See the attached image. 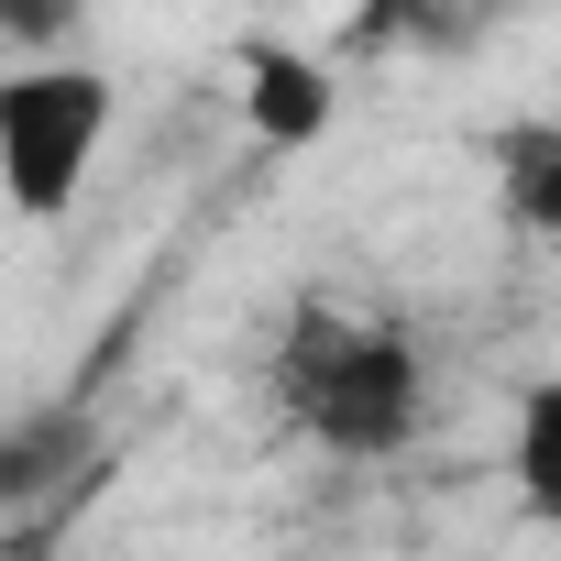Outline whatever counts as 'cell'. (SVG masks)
Instances as JSON below:
<instances>
[{
	"mask_svg": "<svg viewBox=\"0 0 561 561\" xmlns=\"http://www.w3.org/2000/svg\"><path fill=\"white\" fill-rule=\"evenodd\" d=\"M275 419H287L309 451L342 462H386L419 440L430 419V353L408 320L353 309V298H309L275 331Z\"/></svg>",
	"mask_w": 561,
	"mask_h": 561,
	"instance_id": "obj_1",
	"label": "cell"
},
{
	"mask_svg": "<svg viewBox=\"0 0 561 561\" xmlns=\"http://www.w3.org/2000/svg\"><path fill=\"white\" fill-rule=\"evenodd\" d=\"M122 122V78L100 56H23L0 67V209L12 220H67L111 154Z\"/></svg>",
	"mask_w": 561,
	"mask_h": 561,
	"instance_id": "obj_2",
	"label": "cell"
},
{
	"mask_svg": "<svg viewBox=\"0 0 561 561\" xmlns=\"http://www.w3.org/2000/svg\"><path fill=\"white\" fill-rule=\"evenodd\" d=\"M231 111H242V133H253L264 154H309V144H331V122H342V78H331V56H309L298 34H242V45H231Z\"/></svg>",
	"mask_w": 561,
	"mask_h": 561,
	"instance_id": "obj_3",
	"label": "cell"
},
{
	"mask_svg": "<svg viewBox=\"0 0 561 561\" xmlns=\"http://www.w3.org/2000/svg\"><path fill=\"white\" fill-rule=\"evenodd\" d=\"M484 165H495V209H506V231L561 242V111H517V122H495Z\"/></svg>",
	"mask_w": 561,
	"mask_h": 561,
	"instance_id": "obj_4",
	"label": "cell"
},
{
	"mask_svg": "<svg viewBox=\"0 0 561 561\" xmlns=\"http://www.w3.org/2000/svg\"><path fill=\"white\" fill-rule=\"evenodd\" d=\"M506 484L561 539V375H528L517 386V408H506Z\"/></svg>",
	"mask_w": 561,
	"mask_h": 561,
	"instance_id": "obj_5",
	"label": "cell"
},
{
	"mask_svg": "<svg viewBox=\"0 0 561 561\" xmlns=\"http://www.w3.org/2000/svg\"><path fill=\"white\" fill-rule=\"evenodd\" d=\"M0 561H67L56 517H23V528H0Z\"/></svg>",
	"mask_w": 561,
	"mask_h": 561,
	"instance_id": "obj_6",
	"label": "cell"
}]
</instances>
